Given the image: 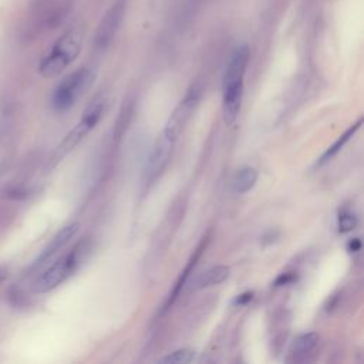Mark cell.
Wrapping results in <instances>:
<instances>
[{"instance_id":"18","label":"cell","mask_w":364,"mask_h":364,"mask_svg":"<svg viewBox=\"0 0 364 364\" xmlns=\"http://www.w3.org/2000/svg\"><path fill=\"white\" fill-rule=\"evenodd\" d=\"M360 249H361V240H360L358 237H353V239L348 240V243H347V250H348L350 253H357Z\"/></svg>"},{"instance_id":"10","label":"cell","mask_w":364,"mask_h":364,"mask_svg":"<svg viewBox=\"0 0 364 364\" xmlns=\"http://www.w3.org/2000/svg\"><path fill=\"white\" fill-rule=\"evenodd\" d=\"M229 274H230V269L228 266H225V264L212 266V267L206 269L205 272L199 273L193 279V282L191 284V289L199 290V289H206V287L220 284L229 277Z\"/></svg>"},{"instance_id":"5","label":"cell","mask_w":364,"mask_h":364,"mask_svg":"<svg viewBox=\"0 0 364 364\" xmlns=\"http://www.w3.org/2000/svg\"><path fill=\"white\" fill-rule=\"evenodd\" d=\"M104 111V98L95 97L88 107L84 109L80 121L74 125V128L64 136L61 144L55 152V161H60L68 152H71L82 139L84 136L97 125Z\"/></svg>"},{"instance_id":"16","label":"cell","mask_w":364,"mask_h":364,"mask_svg":"<svg viewBox=\"0 0 364 364\" xmlns=\"http://www.w3.org/2000/svg\"><path fill=\"white\" fill-rule=\"evenodd\" d=\"M253 299V291H245V293H240L237 294L235 299H233V306L236 307H242V306H246L250 300Z\"/></svg>"},{"instance_id":"1","label":"cell","mask_w":364,"mask_h":364,"mask_svg":"<svg viewBox=\"0 0 364 364\" xmlns=\"http://www.w3.org/2000/svg\"><path fill=\"white\" fill-rule=\"evenodd\" d=\"M247 63L249 47L246 44H240L232 51L223 75L222 112L226 125H233L239 117L243 100L245 74Z\"/></svg>"},{"instance_id":"2","label":"cell","mask_w":364,"mask_h":364,"mask_svg":"<svg viewBox=\"0 0 364 364\" xmlns=\"http://www.w3.org/2000/svg\"><path fill=\"white\" fill-rule=\"evenodd\" d=\"M82 43V34L77 28L65 31L50 48V51L43 57L38 65V73L51 78L64 71L80 54Z\"/></svg>"},{"instance_id":"12","label":"cell","mask_w":364,"mask_h":364,"mask_svg":"<svg viewBox=\"0 0 364 364\" xmlns=\"http://www.w3.org/2000/svg\"><path fill=\"white\" fill-rule=\"evenodd\" d=\"M361 124H363V118H360V119H358L355 124H353L344 134H341V135L337 138V141H336L333 145H330V146L326 149V152L321 155V158L318 159V165H323V164L328 162L334 155H337V154L344 148V145L351 139V136H354V134L360 129Z\"/></svg>"},{"instance_id":"13","label":"cell","mask_w":364,"mask_h":364,"mask_svg":"<svg viewBox=\"0 0 364 364\" xmlns=\"http://www.w3.org/2000/svg\"><path fill=\"white\" fill-rule=\"evenodd\" d=\"M318 343V336L316 333H304V334H300L293 346H291V354L296 357V358H301V357H306L309 353H311L316 346Z\"/></svg>"},{"instance_id":"3","label":"cell","mask_w":364,"mask_h":364,"mask_svg":"<svg viewBox=\"0 0 364 364\" xmlns=\"http://www.w3.org/2000/svg\"><path fill=\"white\" fill-rule=\"evenodd\" d=\"M95 80V73L88 67H81L67 74L54 88L51 105L57 112L70 109L77 100L91 87Z\"/></svg>"},{"instance_id":"15","label":"cell","mask_w":364,"mask_h":364,"mask_svg":"<svg viewBox=\"0 0 364 364\" xmlns=\"http://www.w3.org/2000/svg\"><path fill=\"white\" fill-rule=\"evenodd\" d=\"M357 226V216L350 209H343L337 218V228L340 233H347Z\"/></svg>"},{"instance_id":"4","label":"cell","mask_w":364,"mask_h":364,"mask_svg":"<svg viewBox=\"0 0 364 364\" xmlns=\"http://www.w3.org/2000/svg\"><path fill=\"white\" fill-rule=\"evenodd\" d=\"M84 242L78 243L68 253L57 259L51 266H48L33 283L34 293H47L61 284L80 264V260L84 255Z\"/></svg>"},{"instance_id":"19","label":"cell","mask_w":364,"mask_h":364,"mask_svg":"<svg viewBox=\"0 0 364 364\" xmlns=\"http://www.w3.org/2000/svg\"><path fill=\"white\" fill-rule=\"evenodd\" d=\"M6 276H7V272H6V269H3V267H0V283L6 279Z\"/></svg>"},{"instance_id":"7","label":"cell","mask_w":364,"mask_h":364,"mask_svg":"<svg viewBox=\"0 0 364 364\" xmlns=\"http://www.w3.org/2000/svg\"><path fill=\"white\" fill-rule=\"evenodd\" d=\"M199 98H200V88L198 85L191 87L188 90V92L185 94V97L179 101V104L175 107V109L169 115L162 134L166 135L168 138L176 141V138L183 131L185 125L191 119V117L199 102Z\"/></svg>"},{"instance_id":"8","label":"cell","mask_w":364,"mask_h":364,"mask_svg":"<svg viewBox=\"0 0 364 364\" xmlns=\"http://www.w3.org/2000/svg\"><path fill=\"white\" fill-rule=\"evenodd\" d=\"M173 144H175V141L168 138L164 134H161V136L156 139V142L152 148V152L149 155V159L146 162L145 183L155 182L158 179V176L164 172V169L166 168V165L171 159Z\"/></svg>"},{"instance_id":"6","label":"cell","mask_w":364,"mask_h":364,"mask_svg":"<svg viewBox=\"0 0 364 364\" xmlns=\"http://www.w3.org/2000/svg\"><path fill=\"white\" fill-rule=\"evenodd\" d=\"M127 6H128V0H115L109 6V9L105 11L102 18L100 20V24L97 27L95 37H94V47L98 51H104L114 40L115 34L118 33L124 21Z\"/></svg>"},{"instance_id":"9","label":"cell","mask_w":364,"mask_h":364,"mask_svg":"<svg viewBox=\"0 0 364 364\" xmlns=\"http://www.w3.org/2000/svg\"><path fill=\"white\" fill-rule=\"evenodd\" d=\"M78 228H80V225L77 222L61 228L55 233V236L51 239V242L47 245V247L43 250V253L38 256V259L33 264L31 270H36V269H40L41 266H44L57 252H60L75 236V233L78 232Z\"/></svg>"},{"instance_id":"14","label":"cell","mask_w":364,"mask_h":364,"mask_svg":"<svg viewBox=\"0 0 364 364\" xmlns=\"http://www.w3.org/2000/svg\"><path fill=\"white\" fill-rule=\"evenodd\" d=\"M195 351L191 348H179L175 350L165 357L159 358V363H166V364H188L193 360Z\"/></svg>"},{"instance_id":"17","label":"cell","mask_w":364,"mask_h":364,"mask_svg":"<svg viewBox=\"0 0 364 364\" xmlns=\"http://www.w3.org/2000/svg\"><path fill=\"white\" fill-rule=\"evenodd\" d=\"M294 280H296V276H294V274H291V273H282V274L276 279L274 284H276V286H284V284H290V283L294 282Z\"/></svg>"},{"instance_id":"11","label":"cell","mask_w":364,"mask_h":364,"mask_svg":"<svg viewBox=\"0 0 364 364\" xmlns=\"http://www.w3.org/2000/svg\"><path fill=\"white\" fill-rule=\"evenodd\" d=\"M259 178L257 169L253 166H242L239 168L230 181V191L233 193H246L256 185Z\"/></svg>"}]
</instances>
